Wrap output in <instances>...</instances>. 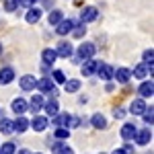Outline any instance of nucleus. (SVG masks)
<instances>
[{
  "label": "nucleus",
  "mask_w": 154,
  "mask_h": 154,
  "mask_svg": "<svg viewBox=\"0 0 154 154\" xmlns=\"http://www.w3.org/2000/svg\"><path fill=\"white\" fill-rule=\"evenodd\" d=\"M95 51H97V48H95V43H82L80 48H78V51H76V62H80V60H88V58H93L95 56Z\"/></svg>",
  "instance_id": "f257e3e1"
},
{
  "label": "nucleus",
  "mask_w": 154,
  "mask_h": 154,
  "mask_svg": "<svg viewBox=\"0 0 154 154\" xmlns=\"http://www.w3.org/2000/svg\"><path fill=\"white\" fill-rule=\"evenodd\" d=\"M54 80L49 78V76H43V78H39L35 82V88H39L41 93H56V88H54Z\"/></svg>",
  "instance_id": "f03ea898"
},
{
  "label": "nucleus",
  "mask_w": 154,
  "mask_h": 154,
  "mask_svg": "<svg viewBox=\"0 0 154 154\" xmlns=\"http://www.w3.org/2000/svg\"><path fill=\"white\" fill-rule=\"evenodd\" d=\"M134 140L140 144V146H146V144H150V142H152V131H150V128H144V130L136 131Z\"/></svg>",
  "instance_id": "7ed1b4c3"
},
{
  "label": "nucleus",
  "mask_w": 154,
  "mask_h": 154,
  "mask_svg": "<svg viewBox=\"0 0 154 154\" xmlns=\"http://www.w3.org/2000/svg\"><path fill=\"white\" fill-rule=\"evenodd\" d=\"M54 27H56V33H58V35H68L72 29H74V21H72V19H62V21H60L58 25H54Z\"/></svg>",
  "instance_id": "20e7f679"
},
{
  "label": "nucleus",
  "mask_w": 154,
  "mask_h": 154,
  "mask_svg": "<svg viewBox=\"0 0 154 154\" xmlns=\"http://www.w3.org/2000/svg\"><path fill=\"white\" fill-rule=\"evenodd\" d=\"M97 17H99V11H97L95 6H86V8H82V12H80V21H82V23H91V21H95Z\"/></svg>",
  "instance_id": "39448f33"
},
{
  "label": "nucleus",
  "mask_w": 154,
  "mask_h": 154,
  "mask_svg": "<svg viewBox=\"0 0 154 154\" xmlns=\"http://www.w3.org/2000/svg\"><path fill=\"white\" fill-rule=\"evenodd\" d=\"M56 54H58V58H70L72 54H74V49L68 41H60L58 48H56Z\"/></svg>",
  "instance_id": "423d86ee"
},
{
  "label": "nucleus",
  "mask_w": 154,
  "mask_h": 154,
  "mask_svg": "<svg viewBox=\"0 0 154 154\" xmlns=\"http://www.w3.org/2000/svg\"><path fill=\"white\" fill-rule=\"evenodd\" d=\"M97 66H99V62L93 58H88V60H84V64H82V76H93L97 72Z\"/></svg>",
  "instance_id": "0eeeda50"
},
{
  "label": "nucleus",
  "mask_w": 154,
  "mask_h": 154,
  "mask_svg": "<svg viewBox=\"0 0 154 154\" xmlns=\"http://www.w3.org/2000/svg\"><path fill=\"white\" fill-rule=\"evenodd\" d=\"M136 131H138V128L134 125V123H123L121 125V138L123 140H134V136H136Z\"/></svg>",
  "instance_id": "6e6552de"
},
{
  "label": "nucleus",
  "mask_w": 154,
  "mask_h": 154,
  "mask_svg": "<svg viewBox=\"0 0 154 154\" xmlns=\"http://www.w3.org/2000/svg\"><path fill=\"white\" fill-rule=\"evenodd\" d=\"M138 93H140V97H142V99L152 97L154 95V82H152V80H144V82L140 84V88H138Z\"/></svg>",
  "instance_id": "1a4fd4ad"
},
{
  "label": "nucleus",
  "mask_w": 154,
  "mask_h": 154,
  "mask_svg": "<svg viewBox=\"0 0 154 154\" xmlns=\"http://www.w3.org/2000/svg\"><path fill=\"white\" fill-rule=\"evenodd\" d=\"M29 125H31L35 131H43L45 128H48V117H43V115H35L33 121H29Z\"/></svg>",
  "instance_id": "9d476101"
},
{
  "label": "nucleus",
  "mask_w": 154,
  "mask_h": 154,
  "mask_svg": "<svg viewBox=\"0 0 154 154\" xmlns=\"http://www.w3.org/2000/svg\"><path fill=\"white\" fill-rule=\"evenodd\" d=\"M113 78H115L117 82H121V84L130 82V78H131V70H128V68H117V72H113Z\"/></svg>",
  "instance_id": "9b49d317"
},
{
  "label": "nucleus",
  "mask_w": 154,
  "mask_h": 154,
  "mask_svg": "<svg viewBox=\"0 0 154 154\" xmlns=\"http://www.w3.org/2000/svg\"><path fill=\"white\" fill-rule=\"evenodd\" d=\"M97 72H99V76H101L103 80H111L115 70H113L109 64H99V66H97Z\"/></svg>",
  "instance_id": "f8f14e48"
},
{
  "label": "nucleus",
  "mask_w": 154,
  "mask_h": 154,
  "mask_svg": "<svg viewBox=\"0 0 154 154\" xmlns=\"http://www.w3.org/2000/svg\"><path fill=\"white\" fill-rule=\"evenodd\" d=\"M27 23L29 25H35V23H39V19H41V11L37 8V6H29V12H27Z\"/></svg>",
  "instance_id": "ddd939ff"
},
{
  "label": "nucleus",
  "mask_w": 154,
  "mask_h": 154,
  "mask_svg": "<svg viewBox=\"0 0 154 154\" xmlns=\"http://www.w3.org/2000/svg\"><path fill=\"white\" fill-rule=\"evenodd\" d=\"M35 76H31V74H25V76H21V88L23 91H33L35 88Z\"/></svg>",
  "instance_id": "4468645a"
},
{
  "label": "nucleus",
  "mask_w": 154,
  "mask_h": 154,
  "mask_svg": "<svg viewBox=\"0 0 154 154\" xmlns=\"http://www.w3.org/2000/svg\"><path fill=\"white\" fill-rule=\"evenodd\" d=\"M27 107H29V103H27L25 99H21V97L12 101V111H14L17 115H23L25 111H27Z\"/></svg>",
  "instance_id": "2eb2a0df"
},
{
  "label": "nucleus",
  "mask_w": 154,
  "mask_h": 154,
  "mask_svg": "<svg viewBox=\"0 0 154 154\" xmlns=\"http://www.w3.org/2000/svg\"><path fill=\"white\" fill-rule=\"evenodd\" d=\"M144 109H146V101H144V99H136V101H131L130 113H134V115H142Z\"/></svg>",
  "instance_id": "dca6fc26"
},
{
  "label": "nucleus",
  "mask_w": 154,
  "mask_h": 154,
  "mask_svg": "<svg viewBox=\"0 0 154 154\" xmlns=\"http://www.w3.org/2000/svg\"><path fill=\"white\" fill-rule=\"evenodd\" d=\"M14 80V70L12 68H2L0 70V84H11Z\"/></svg>",
  "instance_id": "f3484780"
},
{
  "label": "nucleus",
  "mask_w": 154,
  "mask_h": 154,
  "mask_svg": "<svg viewBox=\"0 0 154 154\" xmlns=\"http://www.w3.org/2000/svg\"><path fill=\"white\" fill-rule=\"evenodd\" d=\"M54 125L56 128H68L70 125V119H72V115H68V113H62V115H54Z\"/></svg>",
  "instance_id": "a211bd4d"
},
{
  "label": "nucleus",
  "mask_w": 154,
  "mask_h": 154,
  "mask_svg": "<svg viewBox=\"0 0 154 154\" xmlns=\"http://www.w3.org/2000/svg\"><path fill=\"white\" fill-rule=\"evenodd\" d=\"M43 109H45V113L51 115V117L60 113V107H58V101H56V99H49L48 103H43Z\"/></svg>",
  "instance_id": "6ab92c4d"
},
{
  "label": "nucleus",
  "mask_w": 154,
  "mask_h": 154,
  "mask_svg": "<svg viewBox=\"0 0 154 154\" xmlns=\"http://www.w3.org/2000/svg\"><path fill=\"white\" fill-rule=\"evenodd\" d=\"M91 123H93V128H97V130H105L107 128V119H105V115H101V113H95V115L91 117Z\"/></svg>",
  "instance_id": "aec40b11"
},
{
  "label": "nucleus",
  "mask_w": 154,
  "mask_h": 154,
  "mask_svg": "<svg viewBox=\"0 0 154 154\" xmlns=\"http://www.w3.org/2000/svg\"><path fill=\"white\" fill-rule=\"evenodd\" d=\"M41 60H43L45 64H54V62L58 60V54H56V49H51V48L43 49V51H41Z\"/></svg>",
  "instance_id": "412c9836"
},
{
  "label": "nucleus",
  "mask_w": 154,
  "mask_h": 154,
  "mask_svg": "<svg viewBox=\"0 0 154 154\" xmlns=\"http://www.w3.org/2000/svg\"><path fill=\"white\" fill-rule=\"evenodd\" d=\"M43 103H45V101H43V97L35 95L31 101H29V107H31V111H33V113H37V111H41V109H43Z\"/></svg>",
  "instance_id": "4be33fe9"
},
{
  "label": "nucleus",
  "mask_w": 154,
  "mask_h": 154,
  "mask_svg": "<svg viewBox=\"0 0 154 154\" xmlns=\"http://www.w3.org/2000/svg\"><path fill=\"white\" fill-rule=\"evenodd\" d=\"M131 76H134V78H140V80H144V78L148 76V66H146V64L136 66V68H134V72H131Z\"/></svg>",
  "instance_id": "5701e85b"
},
{
  "label": "nucleus",
  "mask_w": 154,
  "mask_h": 154,
  "mask_svg": "<svg viewBox=\"0 0 154 154\" xmlns=\"http://www.w3.org/2000/svg\"><path fill=\"white\" fill-rule=\"evenodd\" d=\"M0 131H2V134H12V131H14V121L2 117V121H0Z\"/></svg>",
  "instance_id": "b1692460"
},
{
  "label": "nucleus",
  "mask_w": 154,
  "mask_h": 154,
  "mask_svg": "<svg viewBox=\"0 0 154 154\" xmlns=\"http://www.w3.org/2000/svg\"><path fill=\"white\" fill-rule=\"evenodd\" d=\"M27 128H29V121L21 115V117L14 121V131H19V134H23V131H27Z\"/></svg>",
  "instance_id": "393cba45"
},
{
  "label": "nucleus",
  "mask_w": 154,
  "mask_h": 154,
  "mask_svg": "<svg viewBox=\"0 0 154 154\" xmlns=\"http://www.w3.org/2000/svg\"><path fill=\"white\" fill-rule=\"evenodd\" d=\"M62 19H64L62 11H51V12H49V17H48V21H49V25H51V27H54V25H58Z\"/></svg>",
  "instance_id": "a878e982"
},
{
  "label": "nucleus",
  "mask_w": 154,
  "mask_h": 154,
  "mask_svg": "<svg viewBox=\"0 0 154 154\" xmlns=\"http://www.w3.org/2000/svg\"><path fill=\"white\" fill-rule=\"evenodd\" d=\"M64 88H66V93H76L80 88V80H66Z\"/></svg>",
  "instance_id": "bb28decb"
},
{
  "label": "nucleus",
  "mask_w": 154,
  "mask_h": 154,
  "mask_svg": "<svg viewBox=\"0 0 154 154\" xmlns=\"http://www.w3.org/2000/svg\"><path fill=\"white\" fill-rule=\"evenodd\" d=\"M142 117H144V121H146L148 125H152V121H154V109L146 105V109L142 111Z\"/></svg>",
  "instance_id": "cd10ccee"
},
{
  "label": "nucleus",
  "mask_w": 154,
  "mask_h": 154,
  "mask_svg": "<svg viewBox=\"0 0 154 154\" xmlns=\"http://www.w3.org/2000/svg\"><path fill=\"white\" fill-rule=\"evenodd\" d=\"M14 152H17L14 142H4L2 146H0V154H14Z\"/></svg>",
  "instance_id": "c85d7f7f"
},
{
  "label": "nucleus",
  "mask_w": 154,
  "mask_h": 154,
  "mask_svg": "<svg viewBox=\"0 0 154 154\" xmlns=\"http://www.w3.org/2000/svg\"><path fill=\"white\" fill-rule=\"evenodd\" d=\"M70 136V130L68 128H56V131H54V138L56 140H66Z\"/></svg>",
  "instance_id": "c756f323"
},
{
  "label": "nucleus",
  "mask_w": 154,
  "mask_h": 154,
  "mask_svg": "<svg viewBox=\"0 0 154 154\" xmlns=\"http://www.w3.org/2000/svg\"><path fill=\"white\" fill-rule=\"evenodd\" d=\"M51 76H54V78H51L54 82H60V84L66 82V74H64L62 70H54V72H51Z\"/></svg>",
  "instance_id": "7c9ffc66"
},
{
  "label": "nucleus",
  "mask_w": 154,
  "mask_h": 154,
  "mask_svg": "<svg viewBox=\"0 0 154 154\" xmlns=\"http://www.w3.org/2000/svg\"><path fill=\"white\" fill-rule=\"evenodd\" d=\"M84 33H86V27H84V23L78 25L76 29H72V35H74V37H82Z\"/></svg>",
  "instance_id": "2f4dec72"
},
{
  "label": "nucleus",
  "mask_w": 154,
  "mask_h": 154,
  "mask_svg": "<svg viewBox=\"0 0 154 154\" xmlns=\"http://www.w3.org/2000/svg\"><path fill=\"white\" fill-rule=\"evenodd\" d=\"M17 6H19V0H6L4 2V8L6 11H17Z\"/></svg>",
  "instance_id": "473e14b6"
},
{
  "label": "nucleus",
  "mask_w": 154,
  "mask_h": 154,
  "mask_svg": "<svg viewBox=\"0 0 154 154\" xmlns=\"http://www.w3.org/2000/svg\"><path fill=\"white\" fill-rule=\"evenodd\" d=\"M152 60H154V51L152 49H146V51H144V62H146V64H152Z\"/></svg>",
  "instance_id": "72a5a7b5"
},
{
  "label": "nucleus",
  "mask_w": 154,
  "mask_h": 154,
  "mask_svg": "<svg viewBox=\"0 0 154 154\" xmlns=\"http://www.w3.org/2000/svg\"><path fill=\"white\" fill-rule=\"evenodd\" d=\"M56 154H74V150H72V148H68V146H62Z\"/></svg>",
  "instance_id": "f704fd0d"
},
{
  "label": "nucleus",
  "mask_w": 154,
  "mask_h": 154,
  "mask_svg": "<svg viewBox=\"0 0 154 154\" xmlns=\"http://www.w3.org/2000/svg\"><path fill=\"white\" fill-rule=\"evenodd\" d=\"M113 115H115V119H123V117H125V111H123V109H115Z\"/></svg>",
  "instance_id": "c9c22d12"
},
{
  "label": "nucleus",
  "mask_w": 154,
  "mask_h": 154,
  "mask_svg": "<svg viewBox=\"0 0 154 154\" xmlns=\"http://www.w3.org/2000/svg\"><path fill=\"white\" fill-rule=\"evenodd\" d=\"M37 0H19V4H23V6H33Z\"/></svg>",
  "instance_id": "e433bc0d"
},
{
  "label": "nucleus",
  "mask_w": 154,
  "mask_h": 154,
  "mask_svg": "<svg viewBox=\"0 0 154 154\" xmlns=\"http://www.w3.org/2000/svg\"><path fill=\"white\" fill-rule=\"evenodd\" d=\"M113 154H130V152H125V148H117Z\"/></svg>",
  "instance_id": "4c0bfd02"
},
{
  "label": "nucleus",
  "mask_w": 154,
  "mask_h": 154,
  "mask_svg": "<svg viewBox=\"0 0 154 154\" xmlns=\"http://www.w3.org/2000/svg\"><path fill=\"white\" fill-rule=\"evenodd\" d=\"M17 154H31V152H29V150H19Z\"/></svg>",
  "instance_id": "58836bf2"
},
{
  "label": "nucleus",
  "mask_w": 154,
  "mask_h": 154,
  "mask_svg": "<svg viewBox=\"0 0 154 154\" xmlns=\"http://www.w3.org/2000/svg\"><path fill=\"white\" fill-rule=\"evenodd\" d=\"M0 54H2V45H0Z\"/></svg>",
  "instance_id": "ea45409f"
},
{
  "label": "nucleus",
  "mask_w": 154,
  "mask_h": 154,
  "mask_svg": "<svg viewBox=\"0 0 154 154\" xmlns=\"http://www.w3.org/2000/svg\"><path fill=\"white\" fill-rule=\"evenodd\" d=\"M37 154H41V152H37Z\"/></svg>",
  "instance_id": "a19ab883"
}]
</instances>
